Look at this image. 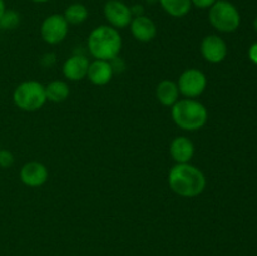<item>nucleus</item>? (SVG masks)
Wrapping results in <instances>:
<instances>
[{"mask_svg":"<svg viewBox=\"0 0 257 256\" xmlns=\"http://www.w3.org/2000/svg\"><path fill=\"white\" fill-rule=\"evenodd\" d=\"M201 53L210 63H221L227 55V45L218 35H207L201 43Z\"/></svg>","mask_w":257,"mask_h":256,"instance_id":"1a4fd4ad","label":"nucleus"},{"mask_svg":"<svg viewBox=\"0 0 257 256\" xmlns=\"http://www.w3.org/2000/svg\"><path fill=\"white\" fill-rule=\"evenodd\" d=\"M191 2H192V5L200 8V9H207V8L212 7L217 0H191Z\"/></svg>","mask_w":257,"mask_h":256,"instance_id":"412c9836","label":"nucleus"},{"mask_svg":"<svg viewBox=\"0 0 257 256\" xmlns=\"http://www.w3.org/2000/svg\"><path fill=\"white\" fill-rule=\"evenodd\" d=\"M208 19L215 29L222 33L235 32L241 23L237 8L227 0H217L210 8Z\"/></svg>","mask_w":257,"mask_h":256,"instance_id":"20e7f679","label":"nucleus"},{"mask_svg":"<svg viewBox=\"0 0 257 256\" xmlns=\"http://www.w3.org/2000/svg\"><path fill=\"white\" fill-rule=\"evenodd\" d=\"M65 20L68 22V24L78 25L82 24L83 22H85L88 18V9L85 8V5L79 4V3H74V4L69 5V7L65 9L64 15Z\"/></svg>","mask_w":257,"mask_h":256,"instance_id":"a211bd4d","label":"nucleus"},{"mask_svg":"<svg viewBox=\"0 0 257 256\" xmlns=\"http://www.w3.org/2000/svg\"><path fill=\"white\" fill-rule=\"evenodd\" d=\"M14 163V156L10 151L0 150V167L8 168Z\"/></svg>","mask_w":257,"mask_h":256,"instance_id":"aec40b11","label":"nucleus"},{"mask_svg":"<svg viewBox=\"0 0 257 256\" xmlns=\"http://www.w3.org/2000/svg\"><path fill=\"white\" fill-rule=\"evenodd\" d=\"M104 15L113 28L128 27L133 19L131 8L120 0H109L104 5Z\"/></svg>","mask_w":257,"mask_h":256,"instance_id":"6e6552de","label":"nucleus"},{"mask_svg":"<svg viewBox=\"0 0 257 256\" xmlns=\"http://www.w3.org/2000/svg\"><path fill=\"white\" fill-rule=\"evenodd\" d=\"M42 62L45 67H50V65L55 62V55L54 54H45L44 57H43Z\"/></svg>","mask_w":257,"mask_h":256,"instance_id":"4be33fe9","label":"nucleus"},{"mask_svg":"<svg viewBox=\"0 0 257 256\" xmlns=\"http://www.w3.org/2000/svg\"><path fill=\"white\" fill-rule=\"evenodd\" d=\"M171 190L182 197H196L206 187V177L202 171L190 163H177L168 175Z\"/></svg>","mask_w":257,"mask_h":256,"instance_id":"f257e3e1","label":"nucleus"},{"mask_svg":"<svg viewBox=\"0 0 257 256\" xmlns=\"http://www.w3.org/2000/svg\"><path fill=\"white\" fill-rule=\"evenodd\" d=\"M89 62L84 55H73L65 60L63 65V74L69 80H82L87 77Z\"/></svg>","mask_w":257,"mask_h":256,"instance_id":"f8f14e48","label":"nucleus"},{"mask_svg":"<svg viewBox=\"0 0 257 256\" xmlns=\"http://www.w3.org/2000/svg\"><path fill=\"white\" fill-rule=\"evenodd\" d=\"M170 153L177 163H188L195 153V146L187 137H176L171 142Z\"/></svg>","mask_w":257,"mask_h":256,"instance_id":"4468645a","label":"nucleus"},{"mask_svg":"<svg viewBox=\"0 0 257 256\" xmlns=\"http://www.w3.org/2000/svg\"><path fill=\"white\" fill-rule=\"evenodd\" d=\"M148 3H151V4H153V3H156V2H158V0H147Z\"/></svg>","mask_w":257,"mask_h":256,"instance_id":"cd10ccee","label":"nucleus"},{"mask_svg":"<svg viewBox=\"0 0 257 256\" xmlns=\"http://www.w3.org/2000/svg\"><path fill=\"white\" fill-rule=\"evenodd\" d=\"M88 48L94 58L109 62L119 54L122 38L115 28L100 25L90 33L88 38Z\"/></svg>","mask_w":257,"mask_h":256,"instance_id":"f03ea898","label":"nucleus"},{"mask_svg":"<svg viewBox=\"0 0 257 256\" xmlns=\"http://www.w3.org/2000/svg\"><path fill=\"white\" fill-rule=\"evenodd\" d=\"M207 85L206 75L201 70L187 69L178 79V90L187 98H196L203 93Z\"/></svg>","mask_w":257,"mask_h":256,"instance_id":"423d86ee","label":"nucleus"},{"mask_svg":"<svg viewBox=\"0 0 257 256\" xmlns=\"http://www.w3.org/2000/svg\"><path fill=\"white\" fill-rule=\"evenodd\" d=\"M178 94H180V90H178L177 84L172 80H162L156 89L157 99L160 100L161 104L166 107H172L178 100Z\"/></svg>","mask_w":257,"mask_h":256,"instance_id":"2eb2a0df","label":"nucleus"},{"mask_svg":"<svg viewBox=\"0 0 257 256\" xmlns=\"http://www.w3.org/2000/svg\"><path fill=\"white\" fill-rule=\"evenodd\" d=\"M40 34H42L43 40L48 44H58L67 37L68 22L60 14L50 15L43 22Z\"/></svg>","mask_w":257,"mask_h":256,"instance_id":"0eeeda50","label":"nucleus"},{"mask_svg":"<svg viewBox=\"0 0 257 256\" xmlns=\"http://www.w3.org/2000/svg\"><path fill=\"white\" fill-rule=\"evenodd\" d=\"M35 3H45V2H49V0H33Z\"/></svg>","mask_w":257,"mask_h":256,"instance_id":"a878e982","label":"nucleus"},{"mask_svg":"<svg viewBox=\"0 0 257 256\" xmlns=\"http://www.w3.org/2000/svg\"><path fill=\"white\" fill-rule=\"evenodd\" d=\"M248 55H250V59L252 60L255 64H257V43L251 45L250 52H248Z\"/></svg>","mask_w":257,"mask_h":256,"instance_id":"5701e85b","label":"nucleus"},{"mask_svg":"<svg viewBox=\"0 0 257 256\" xmlns=\"http://www.w3.org/2000/svg\"><path fill=\"white\" fill-rule=\"evenodd\" d=\"M15 105L25 112H34L40 109L47 100L45 87L40 83L29 80L18 85L13 94Z\"/></svg>","mask_w":257,"mask_h":256,"instance_id":"39448f33","label":"nucleus"},{"mask_svg":"<svg viewBox=\"0 0 257 256\" xmlns=\"http://www.w3.org/2000/svg\"><path fill=\"white\" fill-rule=\"evenodd\" d=\"M158 2L167 14L175 18L185 17L192 7L191 0H158Z\"/></svg>","mask_w":257,"mask_h":256,"instance_id":"dca6fc26","label":"nucleus"},{"mask_svg":"<svg viewBox=\"0 0 257 256\" xmlns=\"http://www.w3.org/2000/svg\"><path fill=\"white\" fill-rule=\"evenodd\" d=\"M253 27H255V29H256V32H257V17H256L255 22H253Z\"/></svg>","mask_w":257,"mask_h":256,"instance_id":"bb28decb","label":"nucleus"},{"mask_svg":"<svg viewBox=\"0 0 257 256\" xmlns=\"http://www.w3.org/2000/svg\"><path fill=\"white\" fill-rule=\"evenodd\" d=\"M20 180L29 187H39L48 180L47 167L37 161L25 163L20 170Z\"/></svg>","mask_w":257,"mask_h":256,"instance_id":"9d476101","label":"nucleus"},{"mask_svg":"<svg viewBox=\"0 0 257 256\" xmlns=\"http://www.w3.org/2000/svg\"><path fill=\"white\" fill-rule=\"evenodd\" d=\"M19 24V15L13 10H5L4 15L0 18V25L5 29H13Z\"/></svg>","mask_w":257,"mask_h":256,"instance_id":"6ab92c4d","label":"nucleus"},{"mask_svg":"<svg viewBox=\"0 0 257 256\" xmlns=\"http://www.w3.org/2000/svg\"><path fill=\"white\" fill-rule=\"evenodd\" d=\"M207 109L195 99H181L172 105V119L185 131H197L207 122Z\"/></svg>","mask_w":257,"mask_h":256,"instance_id":"7ed1b4c3","label":"nucleus"},{"mask_svg":"<svg viewBox=\"0 0 257 256\" xmlns=\"http://www.w3.org/2000/svg\"><path fill=\"white\" fill-rule=\"evenodd\" d=\"M131 12L135 17H140V15H143V7L142 5H135V7L131 8Z\"/></svg>","mask_w":257,"mask_h":256,"instance_id":"b1692460","label":"nucleus"},{"mask_svg":"<svg viewBox=\"0 0 257 256\" xmlns=\"http://www.w3.org/2000/svg\"><path fill=\"white\" fill-rule=\"evenodd\" d=\"M45 95L50 102H64L69 95V87L67 83L62 82V80H54L45 87Z\"/></svg>","mask_w":257,"mask_h":256,"instance_id":"f3484780","label":"nucleus"},{"mask_svg":"<svg viewBox=\"0 0 257 256\" xmlns=\"http://www.w3.org/2000/svg\"><path fill=\"white\" fill-rule=\"evenodd\" d=\"M4 13H5V3L4 0H0V18L4 15Z\"/></svg>","mask_w":257,"mask_h":256,"instance_id":"393cba45","label":"nucleus"},{"mask_svg":"<svg viewBox=\"0 0 257 256\" xmlns=\"http://www.w3.org/2000/svg\"><path fill=\"white\" fill-rule=\"evenodd\" d=\"M130 25L133 37L140 42H151L157 34V28L153 20L145 15L135 17Z\"/></svg>","mask_w":257,"mask_h":256,"instance_id":"9b49d317","label":"nucleus"},{"mask_svg":"<svg viewBox=\"0 0 257 256\" xmlns=\"http://www.w3.org/2000/svg\"><path fill=\"white\" fill-rule=\"evenodd\" d=\"M113 68L108 60L97 59L89 64L88 68V78L95 85H105L110 82L113 77Z\"/></svg>","mask_w":257,"mask_h":256,"instance_id":"ddd939ff","label":"nucleus"}]
</instances>
